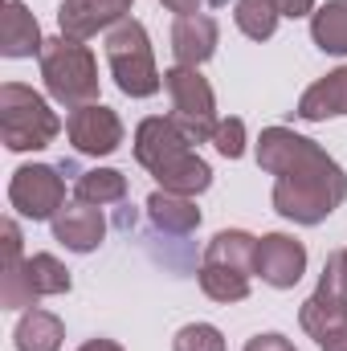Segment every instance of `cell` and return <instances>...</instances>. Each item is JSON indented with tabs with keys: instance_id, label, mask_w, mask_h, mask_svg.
Returning <instances> with one entry per match:
<instances>
[{
	"instance_id": "9c48e42d",
	"label": "cell",
	"mask_w": 347,
	"mask_h": 351,
	"mask_svg": "<svg viewBox=\"0 0 347 351\" xmlns=\"http://www.w3.org/2000/svg\"><path fill=\"white\" fill-rule=\"evenodd\" d=\"M307 269V250L302 241L286 237V233H270L261 237L258 250H254V274H261V282L278 286V290H290Z\"/></svg>"
},
{
	"instance_id": "9a60e30c",
	"label": "cell",
	"mask_w": 347,
	"mask_h": 351,
	"mask_svg": "<svg viewBox=\"0 0 347 351\" xmlns=\"http://www.w3.org/2000/svg\"><path fill=\"white\" fill-rule=\"evenodd\" d=\"M331 114H347V66L327 74L323 82H315L298 102V119H307V123H319Z\"/></svg>"
},
{
	"instance_id": "4fadbf2b",
	"label": "cell",
	"mask_w": 347,
	"mask_h": 351,
	"mask_svg": "<svg viewBox=\"0 0 347 351\" xmlns=\"http://www.w3.org/2000/svg\"><path fill=\"white\" fill-rule=\"evenodd\" d=\"M217 49V21L208 12H192V16H176L172 25V53L180 66H200L208 62Z\"/></svg>"
},
{
	"instance_id": "7c38bea8",
	"label": "cell",
	"mask_w": 347,
	"mask_h": 351,
	"mask_svg": "<svg viewBox=\"0 0 347 351\" xmlns=\"http://www.w3.org/2000/svg\"><path fill=\"white\" fill-rule=\"evenodd\" d=\"M102 233H106L102 213H98V204H86V200H78L53 217V237L74 254H90L102 241Z\"/></svg>"
},
{
	"instance_id": "2e32d148",
	"label": "cell",
	"mask_w": 347,
	"mask_h": 351,
	"mask_svg": "<svg viewBox=\"0 0 347 351\" xmlns=\"http://www.w3.org/2000/svg\"><path fill=\"white\" fill-rule=\"evenodd\" d=\"M4 306L8 311H21V306H33V290L25 282V265H21V233L12 221H4Z\"/></svg>"
},
{
	"instance_id": "4dcf8cb0",
	"label": "cell",
	"mask_w": 347,
	"mask_h": 351,
	"mask_svg": "<svg viewBox=\"0 0 347 351\" xmlns=\"http://www.w3.org/2000/svg\"><path fill=\"white\" fill-rule=\"evenodd\" d=\"M164 4H168V8H172L176 16H192V12H196V4H200V0H164Z\"/></svg>"
},
{
	"instance_id": "484cf974",
	"label": "cell",
	"mask_w": 347,
	"mask_h": 351,
	"mask_svg": "<svg viewBox=\"0 0 347 351\" xmlns=\"http://www.w3.org/2000/svg\"><path fill=\"white\" fill-rule=\"evenodd\" d=\"M172 351H225V339H221V331L208 327V323H188V327L172 339Z\"/></svg>"
},
{
	"instance_id": "7402d4cb",
	"label": "cell",
	"mask_w": 347,
	"mask_h": 351,
	"mask_svg": "<svg viewBox=\"0 0 347 351\" xmlns=\"http://www.w3.org/2000/svg\"><path fill=\"white\" fill-rule=\"evenodd\" d=\"M25 282H29L33 298H41V294H66L70 290V274H66V265L58 262L53 254L29 258L25 262Z\"/></svg>"
},
{
	"instance_id": "4316f807",
	"label": "cell",
	"mask_w": 347,
	"mask_h": 351,
	"mask_svg": "<svg viewBox=\"0 0 347 351\" xmlns=\"http://www.w3.org/2000/svg\"><path fill=\"white\" fill-rule=\"evenodd\" d=\"M213 143H217V152H221V156L237 160V156H241V147H246V123H241V119H225V123L217 127Z\"/></svg>"
},
{
	"instance_id": "1f68e13d",
	"label": "cell",
	"mask_w": 347,
	"mask_h": 351,
	"mask_svg": "<svg viewBox=\"0 0 347 351\" xmlns=\"http://www.w3.org/2000/svg\"><path fill=\"white\" fill-rule=\"evenodd\" d=\"M78 351H123L119 343H110V339H90L86 348H78Z\"/></svg>"
},
{
	"instance_id": "e0dca14e",
	"label": "cell",
	"mask_w": 347,
	"mask_h": 351,
	"mask_svg": "<svg viewBox=\"0 0 347 351\" xmlns=\"http://www.w3.org/2000/svg\"><path fill=\"white\" fill-rule=\"evenodd\" d=\"M147 213H152V221L164 229V233H176V237H184V233H192L196 225H200V208L188 200V196H180V192H152V200H147Z\"/></svg>"
},
{
	"instance_id": "f546056e",
	"label": "cell",
	"mask_w": 347,
	"mask_h": 351,
	"mask_svg": "<svg viewBox=\"0 0 347 351\" xmlns=\"http://www.w3.org/2000/svg\"><path fill=\"white\" fill-rule=\"evenodd\" d=\"M319 343H323V351H347V323L344 327H335L331 335H323Z\"/></svg>"
},
{
	"instance_id": "ac0fdd59",
	"label": "cell",
	"mask_w": 347,
	"mask_h": 351,
	"mask_svg": "<svg viewBox=\"0 0 347 351\" xmlns=\"http://www.w3.org/2000/svg\"><path fill=\"white\" fill-rule=\"evenodd\" d=\"M254 250H258V241H254L250 233L229 229V233H217V237L208 241L204 262H208V265H229V269L250 274V269H254Z\"/></svg>"
},
{
	"instance_id": "83f0119b",
	"label": "cell",
	"mask_w": 347,
	"mask_h": 351,
	"mask_svg": "<svg viewBox=\"0 0 347 351\" xmlns=\"http://www.w3.org/2000/svg\"><path fill=\"white\" fill-rule=\"evenodd\" d=\"M246 351H294L290 348V339H282V335H254Z\"/></svg>"
},
{
	"instance_id": "ba28073f",
	"label": "cell",
	"mask_w": 347,
	"mask_h": 351,
	"mask_svg": "<svg viewBox=\"0 0 347 351\" xmlns=\"http://www.w3.org/2000/svg\"><path fill=\"white\" fill-rule=\"evenodd\" d=\"M66 135H70V143H74L82 156H110V152L123 143V123H119V114H115L110 106L90 102V106L70 110Z\"/></svg>"
},
{
	"instance_id": "6da1fadb",
	"label": "cell",
	"mask_w": 347,
	"mask_h": 351,
	"mask_svg": "<svg viewBox=\"0 0 347 351\" xmlns=\"http://www.w3.org/2000/svg\"><path fill=\"white\" fill-rule=\"evenodd\" d=\"M258 164L278 176L274 208L298 225H319L347 196V176L339 172V164L319 143H311L286 127L261 131Z\"/></svg>"
},
{
	"instance_id": "5bb4252c",
	"label": "cell",
	"mask_w": 347,
	"mask_h": 351,
	"mask_svg": "<svg viewBox=\"0 0 347 351\" xmlns=\"http://www.w3.org/2000/svg\"><path fill=\"white\" fill-rule=\"evenodd\" d=\"M41 45L45 41H41V29H37L33 12L25 4L8 0L4 16H0V49H4V58H33V53H41Z\"/></svg>"
},
{
	"instance_id": "cb8c5ba5",
	"label": "cell",
	"mask_w": 347,
	"mask_h": 351,
	"mask_svg": "<svg viewBox=\"0 0 347 351\" xmlns=\"http://www.w3.org/2000/svg\"><path fill=\"white\" fill-rule=\"evenodd\" d=\"M200 290L217 302H241L250 294V278L241 269H229V265H208L200 269Z\"/></svg>"
},
{
	"instance_id": "3957f363",
	"label": "cell",
	"mask_w": 347,
	"mask_h": 351,
	"mask_svg": "<svg viewBox=\"0 0 347 351\" xmlns=\"http://www.w3.org/2000/svg\"><path fill=\"white\" fill-rule=\"evenodd\" d=\"M62 123L58 114L45 106L41 94H33L21 82H4L0 86V135L12 152H37L49 147L58 139Z\"/></svg>"
},
{
	"instance_id": "d4e9b609",
	"label": "cell",
	"mask_w": 347,
	"mask_h": 351,
	"mask_svg": "<svg viewBox=\"0 0 347 351\" xmlns=\"http://www.w3.org/2000/svg\"><path fill=\"white\" fill-rule=\"evenodd\" d=\"M278 16H282V12L274 8V0H237V29H241L246 37H254V41L274 37Z\"/></svg>"
},
{
	"instance_id": "8fae6325",
	"label": "cell",
	"mask_w": 347,
	"mask_h": 351,
	"mask_svg": "<svg viewBox=\"0 0 347 351\" xmlns=\"http://www.w3.org/2000/svg\"><path fill=\"white\" fill-rule=\"evenodd\" d=\"M127 8H131V0H66V4L58 8L62 37L86 41V37H94L98 29H106V25H119Z\"/></svg>"
},
{
	"instance_id": "7a4b0ae2",
	"label": "cell",
	"mask_w": 347,
	"mask_h": 351,
	"mask_svg": "<svg viewBox=\"0 0 347 351\" xmlns=\"http://www.w3.org/2000/svg\"><path fill=\"white\" fill-rule=\"evenodd\" d=\"M41 74H45V86L49 94L78 110L90 106L98 98V66H94V53H90L82 41L74 37H58V41H45L41 45Z\"/></svg>"
},
{
	"instance_id": "603a6c76",
	"label": "cell",
	"mask_w": 347,
	"mask_h": 351,
	"mask_svg": "<svg viewBox=\"0 0 347 351\" xmlns=\"http://www.w3.org/2000/svg\"><path fill=\"white\" fill-rule=\"evenodd\" d=\"M74 196L86 200V204H115L127 196V180L110 168H94V172H82L78 184H74Z\"/></svg>"
},
{
	"instance_id": "f1b7e54d",
	"label": "cell",
	"mask_w": 347,
	"mask_h": 351,
	"mask_svg": "<svg viewBox=\"0 0 347 351\" xmlns=\"http://www.w3.org/2000/svg\"><path fill=\"white\" fill-rule=\"evenodd\" d=\"M274 8H278L282 16H307V12L315 8V0H274Z\"/></svg>"
},
{
	"instance_id": "d6986e66",
	"label": "cell",
	"mask_w": 347,
	"mask_h": 351,
	"mask_svg": "<svg viewBox=\"0 0 347 351\" xmlns=\"http://www.w3.org/2000/svg\"><path fill=\"white\" fill-rule=\"evenodd\" d=\"M62 319L49 311H29L16 327V351H58L62 348Z\"/></svg>"
},
{
	"instance_id": "5b68a950",
	"label": "cell",
	"mask_w": 347,
	"mask_h": 351,
	"mask_svg": "<svg viewBox=\"0 0 347 351\" xmlns=\"http://www.w3.org/2000/svg\"><path fill=\"white\" fill-rule=\"evenodd\" d=\"M164 86L172 94V123L192 139L204 143L217 135V102H213V86L196 74V66H176L164 74Z\"/></svg>"
},
{
	"instance_id": "277c9868",
	"label": "cell",
	"mask_w": 347,
	"mask_h": 351,
	"mask_svg": "<svg viewBox=\"0 0 347 351\" xmlns=\"http://www.w3.org/2000/svg\"><path fill=\"white\" fill-rule=\"evenodd\" d=\"M106 62L119 78V90L131 94V98H147L160 90V70H156V58H152V45H147V29L139 21H119L110 33H106Z\"/></svg>"
},
{
	"instance_id": "52a82bcc",
	"label": "cell",
	"mask_w": 347,
	"mask_h": 351,
	"mask_svg": "<svg viewBox=\"0 0 347 351\" xmlns=\"http://www.w3.org/2000/svg\"><path fill=\"white\" fill-rule=\"evenodd\" d=\"M8 200L21 217H33V221H45V217H58L62 204H66V184L53 168H21L8 184Z\"/></svg>"
},
{
	"instance_id": "ffe728a7",
	"label": "cell",
	"mask_w": 347,
	"mask_h": 351,
	"mask_svg": "<svg viewBox=\"0 0 347 351\" xmlns=\"http://www.w3.org/2000/svg\"><path fill=\"white\" fill-rule=\"evenodd\" d=\"M311 33L323 53H347V0H327L311 16Z\"/></svg>"
},
{
	"instance_id": "44dd1931",
	"label": "cell",
	"mask_w": 347,
	"mask_h": 351,
	"mask_svg": "<svg viewBox=\"0 0 347 351\" xmlns=\"http://www.w3.org/2000/svg\"><path fill=\"white\" fill-rule=\"evenodd\" d=\"M156 180L164 184V192L192 196V192H204V188L213 184V172H208V164H204L196 152H188V156H180L176 164H168V168L156 176Z\"/></svg>"
},
{
	"instance_id": "8992f818",
	"label": "cell",
	"mask_w": 347,
	"mask_h": 351,
	"mask_svg": "<svg viewBox=\"0 0 347 351\" xmlns=\"http://www.w3.org/2000/svg\"><path fill=\"white\" fill-rule=\"evenodd\" d=\"M347 323V250L339 254H331L327 258V269H323V282H319V290L307 298V306H302V327L315 335V339H323V335H331L335 327H344Z\"/></svg>"
},
{
	"instance_id": "30bf717a",
	"label": "cell",
	"mask_w": 347,
	"mask_h": 351,
	"mask_svg": "<svg viewBox=\"0 0 347 351\" xmlns=\"http://www.w3.org/2000/svg\"><path fill=\"white\" fill-rule=\"evenodd\" d=\"M188 152H192V139L176 127L172 119H143L139 131H135V160L156 176L168 164H176L180 156H188Z\"/></svg>"
}]
</instances>
